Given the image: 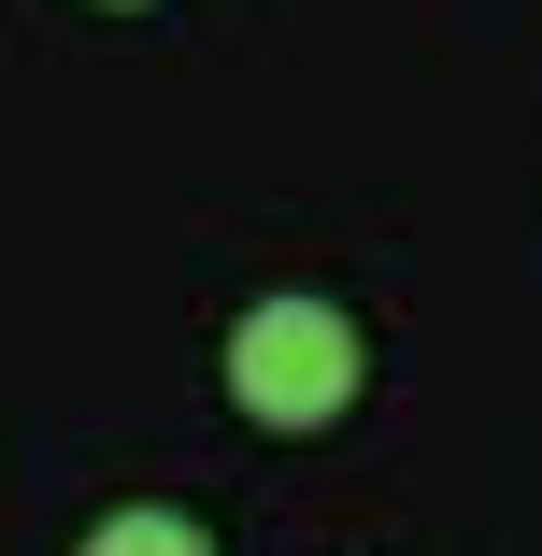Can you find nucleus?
<instances>
[{
    "instance_id": "1",
    "label": "nucleus",
    "mask_w": 542,
    "mask_h": 556,
    "mask_svg": "<svg viewBox=\"0 0 542 556\" xmlns=\"http://www.w3.org/2000/svg\"><path fill=\"white\" fill-rule=\"evenodd\" d=\"M229 400H243L257 428H329V414L357 400V328H343L329 300H257V314L229 328Z\"/></svg>"
},
{
    "instance_id": "2",
    "label": "nucleus",
    "mask_w": 542,
    "mask_h": 556,
    "mask_svg": "<svg viewBox=\"0 0 542 556\" xmlns=\"http://www.w3.org/2000/svg\"><path fill=\"white\" fill-rule=\"evenodd\" d=\"M86 556H214V542H200L186 514H100V528H86Z\"/></svg>"
}]
</instances>
